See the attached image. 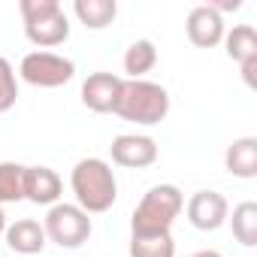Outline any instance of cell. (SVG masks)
<instances>
[{"mask_svg": "<svg viewBox=\"0 0 257 257\" xmlns=\"http://www.w3.org/2000/svg\"><path fill=\"white\" fill-rule=\"evenodd\" d=\"M224 167L236 179H254L257 176V140L254 137L233 140L224 152Z\"/></svg>", "mask_w": 257, "mask_h": 257, "instance_id": "obj_13", "label": "cell"}, {"mask_svg": "<svg viewBox=\"0 0 257 257\" xmlns=\"http://www.w3.org/2000/svg\"><path fill=\"white\" fill-rule=\"evenodd\" d=\"M7 233V215H4V209H0V236Z\"/></svg>", "mask_w": 257, "mask_h": 257, "instance_id": "obj_22", "label": "cell"}, {"mask_svg": "<svg viewBox=\"0 0 257 257\" xmlns=\"http://www.w3.org/2000/svg\"><path fill=\"white\" fill-rule=\"evenodd\" d=\"M19 100V79L7 58H0V115L10 112Z\"/></svg>", "mask_w": 257, "mask_h": 257, "instance_id": "obj_20", "label": "cell"}, {"mask_svg": "<svg viewBox=\"0 0 257 257\" xmlns=\"http://www.w3.org/2000/svg\"><path fill=\"white\" fill-rule=\"evenodd\" d=\"M64 182L52 167H25V200L37 206H55L61 200Z\"/></svg>", "mask_w": 257, "mask_h": 257, "instance_id": "obj_11", "label": "cell"}, {"mask_svg": "<svg viewBox=\"0 0 257 257\" xmlns=\"http://www.w3.org/2000/svg\"><path fill=\"white\" fill-rule=\"evenodd\" d=\"M185 215H188L191 227L209 233V230H218V227L227 224V218H230V206H227L224 194H218V191H197V194L188 200Z\"/></svg>", "mask_w": 257, "mask_h": 257, "instance_id": "obj_8", "label": "cell"}, {"mask_svg": "<svg viewBox=\"0 0 257 257\" xmlns=\"http://www.w3.org/2000/svg\"><path fill=\"white\" fill-rule=\"evenodd\" d=\"M121 76L115 73H91L85 82H82V103L91 109V112H112L115 109V100H118V91H121Z\"/></svg>", "mask_w": 257, "mask_h": 257, "instance_id": "obj_10", "label": "cell"}, {"mask_svg": "<svg viewBox=\"0 0 257 257\" xmlns=\"http://www.w3.org/2000/svg\"><path fill=\"white\" fill-rule=\"evenodd\" d=\"M109 155H112V164L124 170H146L158 161V143L143 134H121L112 140Z\"/></svg>", "mask_w": 257, "mask_h": 257, "instance_id": "obj_7", "label": "cell"}, {"mask_svg": "<svg viewBox=\"0 0 257 257\" xmlns=\"http://www.w3.org/2000/svg\"><path fill=\"white\" fill-rule=\"evenodd\" d=\"M70 188L76 194V206L88 215L109 212L118 200L115 173L103 158H82L70 173Z\"/></svg>", "mask_w": 257, "mask_h": 257, "instance_id": "obj_1", "label": "cell"}, {"mask_svg": "<svg viewBox=\"0 0 257 257\" xmlns=\"http://www.w3.org/2000/svg\"><path fill=\"white\" fill-rule=\"evenodd\" d=\"M191 257H224L221 251H212V248H206V251H197V254H191Z\"/></svg>", "mask_w": 257, "mask_h": 257, "instance_id": "obj_21", "label": "cell"}, {"mask_svg": "<svg viewBox=\"0 0 257 257\" xmlns=\"http://www.w3.org/2000/svg\"><path fill=\"white\" fill-rule=\"evenodd\" d=\"M230 227H233V239L245 248H254L257 245V203L245 200L233 209V218H227Z\"/></svg>", "mask_w": 257, "mask_h": 257, "instance_id": "obj_17", "label": "cell"}, {"mask_svg": "<svg viewBox=\"0 0 257 257\" xmlns=\"http://www.w3.org/2000/svg\"><path fill=\"white\" fill-rule=\"evenodd\" d=\"M185 209V194L176 185H155L143 194L140 206L131 215V233L134 236H158L170 233L176 218Z\"/></svg>", "mask_w": 257, "mask_h": 257, "instance_id": "obj_3", "label": "cell"}, {"mask_svg": "<svg viewBox=\"0 0 257 257\" xmlns=\"http://www.w3.org/2000/svg\"><path fill=\"white\" fill-rule=\"evenodd\" d=\"M4 239H7V245H10L16 254H25V257L40 254V251L46 248V242H49L43 224L34 221V218H19L16 224H7Z\"/></svg>", "mask_w": 257, "mask_h": 257, "instance_id": "obj_12", "label": "cell"}, {"mask_svg": "<svg viewBox=\"0 0 257 257\" xmlns=\"http://www.w3.org/2000/svg\"><path fill=\"white\" fill-rule=\"evenodd\" d=\"M19 200H25V167L4 161L0 164V209Z\"/></svg>", "mask_w": 257, "mask_h": 257, "instance_id": "obj_18", "label": "cell"}, {"mask_svg": "<svg viewBox=\"0 0 257 257\" xmlns=\"http://www.w3.org/2000/svg\"><path fill=\"white\" fill-rule=\"evenodd\" d=\"M19 13L25 19V37L40 46V52L70 40V19L58 0H22Z\"/></svg>", "mask_w": 257, "mask_h": 257, "instance_id": "obj_4", "label": "cell"}, {"mask_svg": "<svg viewBox=\"0 0 257 257\" xmlns=\"http://www.w3.org/2000/svg\"><path fill=\"white\" fill-rule=\"evenodd\" d=\"M227 58L236 61L239 67L248 61H257V31L251 25H233V31L224 34Z\"/></svg>", "mask_w": 257, "mask_h": 257, "instance_id": "obj_15", "label": "cell"}, {"mask_svg": "<svg viewBox=\"0 0 257 257\" xmlns=\"http://www.w3.org/2000/svg\"><path fill=\"white\" fill-rule=\"evenodd\" d=\"M131 257H176L173 233H158V236H131Z\"/></svg>", "mask_w": 257, "mask_h": 257, "instance_id": "obj_19", "label": "cell"}, {"mask_svg": "<svg viewBox=\"0 0 257 257\" xmlns=\"http://www.w3.org/2000/svg\"><path fill=\"white\" fill-rule=\"evenodd\" d=\"M73 13H76V19L88 31H103V28H109L115 22L118 4H115V0H76Z\"/></svg>", "mask_w": 257, "mask_h": 257, "instance_id": "obj_14", "label": "cell"}, {"mask_svg": "<svg viewBox=\"0 0 257 257\" xmlns=\"http://www.w3.org/2000/svg\"><path fill=\"white\" fill-rule=\"evenodd\" d=\"M158 64V49L152 40H134L124 52V73L131 79H143L146 73H152Z\"/></svg>", "mask_w": 257, "mask_h": 257, "instance_id": "obj_16", "label": "cell"}, {"mask_svg": "<svg viewBox=\"0 0 257 257\" xmlns=\"http://www.w3.org/2000/svg\"><path fill=\"white\" fill-rule=\"evenodd\" d=\"M185 34L197 49H215L218 43H224V16H218L209 4H200L188 13L185 19Z\"/></svg>", "mask_w": 257, "mask_h": 257, "instance_id": "obj_9", "label": "cell"}, {"mask_svg": "<svg viewBox=\"0 0 257 257\" xmlns=\"http://www.w3.org/2000/svg\"><path fill=\"white\" fill-rule=\"evenodd\" d=\"M19 76L34 88H61L76 76V64L55 52H28L19 64Z\"/></svg>", "mask_w": 257, "mask_h": 257, "instance_id": "obj_6", "label": "cell"}, {"mask_svg": "<svg viewBox=\"0 0 257 257\" xmlns=\"http://www.w3.org/2000/svg\"><path fill=\"white\" fill-rule=\"evenodd\" d=\"M43 230H46V239L61 248H82L91 239L94 224H91V215L82 212L76 203H55L46 212Z\"/></svg>", "mask_w": 257, "mask_h": 257, "instance_id": "obj_5", "label": "cell"}, {"mask_svg": "<svg viewBox=\"0 0 257 257\" xmlns=\"http://www.w3.org/2000/svg\"><path fill=\"white\" fill-rule=\"evenodd\" d=\"M112 115L143 124V127L161 124L170 115V94L164 85L149 82V79H124Z\"/></svg>", "mask_w": 257, "mask_h": 257, "instance_id": "obj_2", "label": "cell"}]
</instances>
